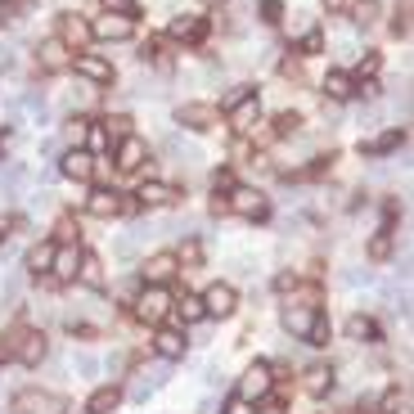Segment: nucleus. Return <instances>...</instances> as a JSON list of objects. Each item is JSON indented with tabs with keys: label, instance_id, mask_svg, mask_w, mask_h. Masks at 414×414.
Listing matches in <instances>:
<instances>
[{
	"label": "nucleus",
	"instance_id": "nucleus-1",
	"mask_svg": "<svg viewBox=\"0 0 414 414\" xmlns=\"http://www.w3.org/2000/svg\"><path fill=\"white\" fill-rule=\"evenodd\" d=\"M172 293H167V288H149V284H144L140 288V293H136V302H131V315H136V320L140 324H167V315H172Z\"/></svg>",
	"mask_w": 414,
	"mask_h": 414
},
{
	"label": "nucleus",
	"instance_id": "nucleus-2",
	"mask_svg": "<svg viewBox=\"0 0 414 414\" xmlns=\"http://www.w3.org/2000/svg\"><path fill=\"white\" fill-rule=\"evenodd\" d=\"M271 392H275V365L252 360L248 369H243V379H239V401H248V406H261Z\"/></svg>",
	"mask_w": 414,
	"mask_h": 414
},
{
	"label": "nucleus",
	"instance_id": "nucleus-3",
	"mask_svg": "<svg viewBox=\"0 0 414 414\" xmlns=\"http://www.w3.org/2000/svg\"><path fill=\"white\" fill-rule=\"evenodd\" d=\"M5 351L18 365H41L45 351H50V343H45L41 329H14V333H9V343H5Z\"/></svg>",
	"mask_w": 414,
	"mask_h": 414
},
{
	"label": "nucleus",
	"instance_id": "nucleus-4",
	"mask_svg": "<svg viewBox=\"0 0 414 414\" xmlns=\"http://www.w3.org/2000/svg\"><path fill=\"white\" fill-rule=\"evenodd\" d=\"M9 414H64V396L41 392V387H23V392L9 401Z\"/></svg>",
	"mask_w": 414,
	"mask_h": 414
},
{
	"label": "nucleus",
	"instance_id": "nucleus-5",
	"mask_svg": "<svg viewBox=\"0 0 414 414\" xmlns=\"http://www.w3.org/2000/svg\"><path fill=\"white\" fill-rule=\"evenodd\" d=\"M176 275H180L176 252H153V257H144V261H140V279H144L149 288H167Z\"/></svg>",
	"mask_w": 414,
	"mask_h": 414
},
{
	"label": "nucleus",
	"instance_id": "nucleus-6",
	"mask_svg": "<svg viewBox=\"0 0 414 414\" xmlns=\"http://www.w3.org/2000/svg\"><path fill=\"white\" fill-rule=\"evenodd\" d=\"M225 212L257 221V216H266V194H261V189H252V185H235V189L225 194Z\"/></svg>",
	"mask_w": 414,
	"mask_h": 414
},
{
	"label": "nucleus",
	"instance_id": "nucleus-7",
	"mask_svg": "<svg viewBox=\"0 0 414 414\" xmlns=\"http://www.w3.org/2000/svg\"><path fill=\"white\" fill-rule=\"evenodd\" d=\"M72 68H77V77L90 81V86H104V81H113V59H104V54L77 50V54H72Z\"/></svg>",
	"mask_w": 414,
	"mask_h": 414
},
{
	"label": "nucleus",
	"instance_id": "nucleus-8",
	"mask_svg": "<svg viewBox=\"0 0 414 414\" xmlns=\"http://www.w3.org/2000/svg\"><path fill=\"white\" fill-rule=\"evenodd\" d=\"M167 374H172V360H158V365H144V369L136 374V383L126 387L131 401H149V392H158V387L167 383Z\"/></svg>",
	"mask_w": 414,
	"mask_h": 414
},
{
	"label": "nucleus",
	"instance_id": "nucleus-9",
	"mask_svg": "<svg viewBox=\"0 0 414 414\" xmlns=\"http://www.w3.org/2000/svg\"><path fill=\"white\" fill-rule=\"evenodd\" d=\"M176 122L189 131H212L216 122H221V113H216V104H203V100H189L176 108Z\"/></svg>",
	"mask_w": 414,
	"mask_h": 414
},
{
	"label": "nucleus",
	"instance_id": "nucleus-10",
	"mask_svg": "<svg viewBox=\"0 0 414 414\" xmlns=\"http://www.w3.org/2000/svg\"><path fill=\"white\" fill-rule=\"evenodd\" d=\"M36 64H41V72H68L72 68V50L59 36H45L41 45H36Z\"/></svg>",
	"mask_w": 414,
	"mask_h": 414
},
{
	"label": "nucleus",
	"instance_id": "nucleus-11",
	"mask_svg": "<svg viewBox=\"0 0 414 414\" xmlns=\"http://www.w3.org/2000/svg\"><path fill=\"white\" fill-rule=\"evenodd\" d=\"M144 167H149V144L140 136L117 140V172H144Z\"/></svg>",
	"mask_w": 414,
	"mask_h": 414
},
{
	"label": "nucleus",
	"instance_id": "nucleus-12",
	"mask_svg": "<svg viewBox=\"0 0 414 414\" xmlns=\"http://www.w3.org/2000/svg\"><path fill=\"white\" fill-rule=\"evenodd\" d=\"M162 149H167V158H172L180 172H194V167L203 162V149H199L194 140H185V136H167V140H162Z\"/></svg>",
	"mask_w": 414,
	"mask_h": 414
},
{
	"label": "nucleus",
	"instance_id": "nucleus-13",
	"mask_svg": "<svg viewBox=\"0 0 414 414\" xmlns=\"http://www.w3.org/2000/svg\"><path fill=\"white\" fill-rule=\"evenodd\" d=\"M203 311H207V315H221V320H225V315H235V311H239L235 284H212V288L203 293Z\"/></svg>",
	"mask_w": 414,
	"mask_h": 414
},
{
	"label": "nucleus",
	"instance_id": "nucleus-14",
	"mask_svg": "<svg viewBox=\"0 0 414 414\" xmlns=\"http://www.w3.org/2000/svg\"><path fill=\"white\" fill-rule=\"evenodd\" d=\"M81 257H86V252H77V243H59V248H54V261H50V275L59 279V284L77 279V271H81Z\"/></svg>",
	"mask_w": 414,
	"mask_h": 414
},
{
	"label": "nucleus",
	"instance_id": "nucleus-15",
	"mask_svg": "<svg viewBox=\"0 0 414 414\" xmlns=\"http://www.w3.org/2000/svg\"><path fill=\"white\" fill-rule=\"evenodd\" d=\"M136 32V18H117V14H104L90 23V36L95 41H126V36Z\"/></svg>",
	"mask_w": 414,
	"mask_h": 414
},
{
	"label": "nucleus",
	"instance_id": "nucleus-16",
	"mask_svg": "<svg viewBox=\"0 0 414 414\" xmlns=\"http://www.w3.org/2000/svg\"><path fill=\"white\" fill-rule=\"evenodd\" d=\"M153 351H158V360H180V356L189 351V343H185V333H180V329H167V324H158Z\"/></svg>",
	"mask_w": 414,
	"mask_h": 414
},
{
	"label": "nucleus",
	"instance_id": "nucleus-17",
	"mask_svg": "<svg viewBox=\"0 0 414 414\" xmlns=\"http://www.w3.org/2000/svg\"><path fill=\"white\" fill-rule=\"evenodd\" d=\"M176 199H180V189L167 185V180H144L136 194V203H144V207H172Z\"/></svg>",
	"mask_w": 414,
	"mask_h": 414
},
{
	"label": "nucleus",
	"instance_id": "nucleus-18",
	"mask_svg": "<svg viewBox=\"0 0 414 414\" xmlns=\"http://www.w3.org/2000/svg\"><path fill=\"white\" fill-rule=\"evenodd\" d=\"M81 203H86V212L100 216V221H113V216H122V194H117V189H95L90 199H81Z\"/></svg>",
	"mask_w": 414,
	"mask_h": 414
},
{
	"label": "nucleus",
	"instance_id": "nucleus-19",
	"mask_svg": "<svg viewBox=\"0 0 414 414\" xmlns=\"http://www.w3.org/2000/svg\"><path fill=\"white\" fill-rule=\"evenodd\" d=\"M59 41H64L68 50H81V45L90 41V23L81 14H64V18H59Z\"/></svg>",
	"mask_w": 414,
	"mask_h": 414
},
{
	"label": "nucleus",
	"instance_id": "nucleus-20",
	"mask_svg": "<svg viewBox=\"0 0 414 414\" xmlns=\"http://www.w3.org/2000/svg\"><path fill=\"white\" fill-rule=\"evenodd\" d=\"M315 307H302V302H284V329L293 338H307V329H311V320H315Z\"/></svg>",
	"mask_w": 414,
	"mask_h": 414
},
{
	"label": "nucleus",
	"instance_id": "nucleus-21",
	"mask_svg": "<svg viewBox=\"0 0 414 414\" xmlns=\"http://www.w3.org/2000/svg\"><path fill=\"white\" fill-rule=\"evenodd\" d=\"M90 162H95V158H90L86 149H64L59 176H68V180H90Z\"/></svg>",
	"mask_w": 414,
	"mask_h": 414
},
{
	"label": "nucleus",
	"instance_id": "nucleus-22",
	"mask_svg": "<svg viewBox=\"0 0 414 414\" xmlns=\"http://www.w3.org/2000/svg\"><path fill=\"white\" fill-rule=\"evenodd\" d=\"M347 338H351V343H360V347H369V343H379V324H374L365 311H356L347 320Z\"/></svg>",
	"mask_w": 414,
	"mask_h": 414
},
{
	"label": "nucleus",
	"instance_id": "nucleus-23",
	"mask_svg": "<svg viewBox=\"0 0 414 414\" xmlns=\"http://www.w3.org/2000/svg\"><path fill=\"white\" fill-rule=\"evenodd\" d=\"M172 41H199V36L207 32V23L199 18V14H180V18H172Z\"/></svg>",
	"mask_w": 414,
	"mask_h": 414
},
{
	"label": "nucleus",
	"instance_id": "nucleus-24",
	"mask_svg": "<svg viewBox=\"0 0 414 414\" xmlns=\"http://www.w3.org/2000/svg\"><path fill=\"white\" fill-rule=\"evenodd\" d=\"M117 406H122V392H117L113 383H108V387H95V392H90V401H86V414H113Z\"/></svg>",
	"mask_w": 414,
	"mask_h": 414
},
{
	"label": "nucleus",
	"instance_id": "nucleus-25",
	"mask_svg": "<svg viewBox=\"0 0 414 414\" xmlns=\"http://www.w3.org/2000/svg\"><path fill=\"white\" fill-rule=\"evenodd\" d=\"M401 140H406V131H401V126H392V131H383L379 140H365V144H360V153H365V158H379V153H392V149H396Z\"/></svg>",
	"mask_w": 414,
	"mask_h": 414
},
{
	"label": "nucleus",
	"instance_id": "nucleus-26",
	"mask_svg": "<svg viewBox=\"0 0 414 414\" xmlns=\"http://www.w3.org/2000/svg\"><path fill=\"white\" fill-rule=\"evenodd\" d=\"M257 113H261V104H257V95H252V100H243L239 108H230V122H235V131H243V136H248L252 122H257Z\"/></svg>",
	"mask_w": 414,
	"mask_h": 414
},
{
	"label": "nucleus",
	"instance_id": "nucleus-27",
	"mask_svg": "<svg viewBox=\"0 0 414 414\" xmlns=\"http://www.w3.org/2000/svg\"><path fill=\"white\" fill-rule=\"evenodd\" d=\"M77 279L90 288V293H100V288H104V261H100V257H81V271H77Z\"/></svg>",
	"mask_w": 414,
	"mask_h": 414
},
{
	"label": "nucleus",
	"instance_id": "nucleus-28",
	"mask_svg": "<svg viewBox=\"0 0 414 414\" xmlns=\"http://www.w3.org/2000/svg\"><path fill=\"white\" fill-rule=\"evenodd\" d=\"M302 379H307V392H315V396H324L329 387H333V369H329V365H311V369L302 374Z\"/></svg>",
	"mask_w": 414,
	"mask_h": 414
},
{
	"label": "nucleus",
	"instance_id": "nucleus-29",
	"mask_svg": "<svg viewBox=\"0 0 414 414\" xmlns=\"http://www.w3.org/2000/svg\"><path fill=\"white\" fill-rule=\"evenodd\" d=\"M172 311L180 315V320H185V324H199V320H207V311H203V297H180V302H172Z\"/></svg>",
	"mask_w": 414,
	"mask_h": 414
},
{
	"label": "nucleus",
	"instance_id": "nucleus-30",
	"mask_svg": "<svg viewBox=\"0 0 414 414\" xmlns=\"http://www.w3.org/2000/svg\"><path fill=\"white\" fill-rule=\"evenodd\" d=\"M324 95H329V100H351L356 86H351L347 72H329V77H324Z\"/></svg>",
	"mask_w": 414,
	"mask_h": 414
},
{
	"label": "nucleus",
	"instance_id": "nucleus-31",
	"mask_svg": "<svg viewBox=\"0 0 414 414\" xmlns=\"http://www.w3.org/2000/svg\"><path fill=\"white\" fill-rule=\"evenodd\" d=\"M50 261H54V243H36V248L28 252V271H32V275L50 271Z\"/></svg>",
	"mask_w": 414,
	"mask_h": 414
},
{
	"label": "nucleus",
	"instance_id": "nucleus-32",
	"mask_svg": "<svg viewBox=\"0 0 414 414\" xmlns=\"http://www.w3.org/2000/svg\"><path fill=\"white\" fill-rule=\"evenodd\" d=\"M86 126H90L86 117H72L68 126H64V136H59V144H68V149H81V144H86Z\"/></svg>",
	"mask_w": 414,
	"mask_h": 414
},
{
	"label": "nucleus",
	"instance_id": "nucleus-33",
	"mask_svg": "<svg viewBox=\"0 0 414 414\" xmlns=\"http://www.w3.org/2000/svg\"><path fill=\"white\" fill-rule=\"evenodd\" d=\"M108 149H113L108 131H104V126H86V153H90V158H104Z\"/></svg>",
	"mask_w": 414,
	"mask_h": 414
},
{
	"label": "nucleus",
	"instance_id": "nucleus-34",
	"mask_svg": "<svg viewBox=\"0 0 414 414\" xmlns=\"http://www.w3.org/2000/svg\"><path fill=\"white\" fill-rule=\"evenodd\" d=\"M351 23H356V28H374V23H379V0H360V5H351Z\"/></svg>",
	"mask_w": 414,
	"mask_h": 414
},
{
	"label": "nucleus",
	"instance_id": "nucleus-35",
	"mask_svg": "<svg viewBox=\"0 0 414 414\" xmlns=\"http://www.w3.org/2000/svg\"><path fill=\"white\" fill-rule=\"evenodd\" d=\"M72 369H77L81 379H95V374L104 369V360L95 356V351H77V356H72Z\"/></svg>",
	"mask_w": 414,
	"mask_h": 414
},
{
	"label": "nucleus",
	"instance_id": "nucleus-36",
	"mask_svg": "<svg viewBox=\"0 0 414 414\" xmlns=\"http://www.w3.org/2000/svg\"><path fill=\"white\" fill-rule=\"evenodd\" d=\"M131 126H136V122H131L126 113H113V117L104 122V131H108V140H113V144H117V140H126V136H131Z\"/></svg>",
	"mask_w": 414,
	"mask_h": 414
},
{
	"label": "nucleus",
	"instance_id": "nucleus-37",
	"mask_svg": "<svg viewBox=\"0 0 414 414\" xmlns=\"http://www.w3.org/2000/svg\"><path fill=\"white\" fill-rule=\"evenodd\" d=\"M329 338H333L329 320H324V315H315V320H311V329H307V343H311V347H329Z\"/></svg>",
	"mask_w": 414,
	"mask_h": 414
},
{
	"label": "nucleus",
	"instance_id": "nucleus-38",
	"mask_svg": "<svg viewBox=\"0 0 414 414\" xmlns=\"http://www.w3.org/2000/svg\"><path fill=\"white\" fill-rule=\"evenodd\" d=\"M113 257H117V261H136V257H140V239H136V235H122V239L113 243Z\"/></svg>",
	"mask_w": 414,
	"mask_h": 414
},
{
	"label": "nucleus",
	"instance_id": "nucleus-39",
	"mask_svg": "<svg viewBox=\"0 0 414 414\" xmlns=\"http://www.w3.org/2000/svg\"><path fill=\"white\" fill-rule=\"evenodd\" d=\"M252 95H257V86H230V90L221 95V108L230 113V108H239L243 100H252Z\"/></svg>",
	"mask_w": 414,
	"mask_h": 414
},
{
	"label": "nucleus",
	"instance_id": "nucleus-40",
	"mask_svg": "<svg viewBox=\"0 0 414 414\" xmlns=\"http://www.w3.org/2000/svg\"><path fill=\"white\" fill-rule=\"evenodd\" d=\"M18 72V50L9 41H0V77H14Z\"/></svg>",
	"mask_w": 414,
	"mask_h": 414
},
{
	"label": "nucleus",
	"instance_id": "nucleus-41",
	"mask_svg": "<svg viewBox=\"0 0 414 414\" xmlns=\"http://www.w3.org/2000/svg\"><path fill=\"white\" fill-rule=\"evenodd\" d=\"M410 410V396L401 392V387H392V392L383 396V414H406Z\"/></svg>",
	"mask_w": 414,
	"mask_h": 414
},
{
	"label": "nucleus",
	"instance_id": "nucleus-42",
	"mask_svg": "<svg viewBox=\"0 0 414 414\" xmlns=\"http://www.w3.org/2000/svg\"><path fill=\"white\" fill-rule=\"evenodd\" d=\"M230 189H235V172H230V167H221V172H212V194H216V199H225Z\"/></svg>",
	"mask_w": 414,
	"mask_h": 414
},
{
	"label": "nucleus",
	"instance_id": "nucleus-43",
	"mask_svg": "<svg viewBox=\"0 0 414 414\" xmlns=\"http://www.w3.org/2000/svg\"><path fill=\"white\" fill-rule=\"evenodd\" d=\"M90 180H95V185H100V189H108V180H113V162H104V158H95V162H90Z\"/></svg>",
	"mask_w": 414,
	"mask_h": 414
},
{
	"label": "nucleus",
	"instance_id": "nucleus-44",
	"mask_svg": "<svg viewBox=\"0 0 414 414\" xmlns=\"http://www.w3.org/2000/svg\"><path fill=\"white\" fill-rule=\"evenodd\" d=\"M387 252H392V235L383 230V235H374V239H369V257H374V261H383Z\"/></svg>",
	"mask_w": 414,
	"mask_h": 414
},
{
	"label": "nucleus",
	"instance_id": "nucleus-45",
	"mask_svg": "<svg viewBox=\"0 0 414 414\" xmlns=\"http://www.w3.org/2000/svg\"><path fill=\"white\" fill-rule=\"evenodd\" d=\"M104 5H108V14H117V18H136L140 14L136 0H104Z\"/></svg>",
	"mask_w": 414,
	"mask_h": 414
},
{
	"label": "nucleus",
	"instance_id": "nucleus-46",
	"mask_svg": "<svg viewBox=\"0 0 414 414\" xmlns=\"http://www.w3.org/2000/svg\"><path fill=\"white\" fill-rule=\"evenodd\" d=\"M297 126H302V117H297V113H279L275 136H297Z\"/></svg>",
	"mask_w": 414,
	"mask_h": 414
},
{
	"label": "nucleus",
	"instance_id": "nucleus-47",
	"mask_svg": "<svg viewBox=\"0 0 414 414\" xmlns=\"http://www.w3.org/2000/svg\"><path fill=\"white\" fill-rule=\"evenodd\" d=\"M199 257H203V248H199V239H189V243H185V248H180V252H176V261H180V266H199Z\"/></svg>",
	"mask_w": 414,
	"mask_h": 414
},
{
	"label": "nucleus",
	"instance_id": "nucleus-48",
	"mask_svg": "<svg viewBox=\"0 0 414 414\" xmlns=\"http://www.w3.org/2000/svg\"><path fill=\"white\" fill-rule=\"evenodd\" d=\"M343 284H351V288H360V284H374V271H365V266H351V271L343 275Z\"/></svg>",
	"mask_w": 414,
	"mask_h": 414
},
{
	"label": "nucleus",
	"instance_id": "nucleus-49",
	"mask_svg": "<svg viewBox=\"0 0 414 414\" xmlns=\"http://www.w3.org/2000/svg\"><path fill=\"white\" fill-rule=\"evenodd\" d=\"M324 50V36L320 32H307V36H302V54H320Z\"/></svg>",
	"mask_w": 414,
	"mask_h": 414
},
{
	"label": "nucleus",
	"instance_id": "nucleus-50",
	"mask_svg": "<svg viewBox=\"0 0 414 414\" xmlns=\"http://www.w3.org/2000/svg\"><path fill=\"white\" fill-rule=\"evenodd\" d=\"M284 18V5H275V0H266L261 5V23H279Z\"/></svg>",
	"mask_w": 414,
	"mask_h": 414
},
{
	"label": "nucleus",
	"instance_id": "nucleus-51",
	"mask_svg": "<svg viewBox=\"0 0 414 414\" xmlns=\"http://www.w3.org/2000/svg\"><path fill=\"white\" fill-rule=\"evenodd\" d=\"M374 72H379V54L365 50V54H360V77H374Z\"/></svg>",
	"mask_w": 414,
	"mask_h": 414
},
{
	"label": "nucleus",
	"instance_id": "nucleus-52",
	"mask_svg": "<svg viewBox=\"0 0 414 414\" xmlns=\"http://www.w3.org/2000/svg\"><path fill=\"white\" fill-rule=\"evenodd\" d=\"M72 239H77V225L64 216V221H59V243H72Z\"/></svg>",
	"mask_w": 414,
	"mask_h": 414
},
{
	"label": "nucleus",
	"instance_id": "nucleus-53",
	"mask_svg": "<svg viewBox=\"0 0 414 414\" xmlns=\"http://www.w3.org/2000/svg\"><path fill=\"white\" fill-rule=\"evenodd\" d=\"M307 28H311V18H307V14H297V18H288V32H297V36H302V32H307Z\"/></svg>",
	"mask_w": 414,
	"mask_h": 414
},
{
	"label": "nucleus",
	"instance_id": "nucleus-54",
	"mask_svg": "<svg viewBox=\"0 0 414 414\" xmlns=\"http://www.w3.org/2000/svg\"><path fill=\"white\" fill-rule=\"evenodd\" d=\"M59 149H64V144H59V140H54V136H50V140H41V153H45V158H54V153H59Z\"/></svg>",
	"mask_w": 414,
	"mask_h": 414
},
{
	"label": "nucleus",
	"instance_id": "nucleus-55",
	"mask_svg": "<svg viewBox=\"0 0 414 414\" xmlns=\"http://www.w3.org/2000/svg\"><path fill=\"white\" fill-rule=\"evenodd\" d=\"M293 284H297V275H279V279H275V288H279V293H288Z\"/></svg>",
	"mask_w": 414,
	"mask_h": 414
},
{
	"label": "nucleus",
	"instance_id": "nucleus-56",
	"mask_svg": "<svg viewBox=\"0 0 414 414\" xmlns=\"http://www.w3.org/2000/svg\"><path fill=\"white\" fill-rule=\"evenodd\" d=\"M5 239H9V225H5V221H0V243H5Z\"/></svg>",
	"mask_w": 414,
	"mask_h": 414
},
{
	"label": "nucleus",
	"instance_id": "nucleus-57",
	"mask_svg": "<svg viewBox=\"0 0 414 414\" xmlns=\"http://www.w3.org/2000/svg\"><path fill=\"white\" fill-rule=\"evenodd\" d=\"M5 356H9V351H5V343H0V360H5Z\"/></svg>",
	"mask_w": 414,
	"mask_h": 414
},
{
	"label": "nucleus",
	"instance_id": "nucleus-58",
	"mask_svg": "<svg viewBox=\"0 0 414 414\" xmlns=\"http://www.w3.org/2000/svg\"><path fill=\"white\" fill-rule=\"evenodd\" d=\"M0 149H5V131H0Z\"/></svg>",
	"mask_w": 414,
	"mask_h": 414
}]
</instances>
